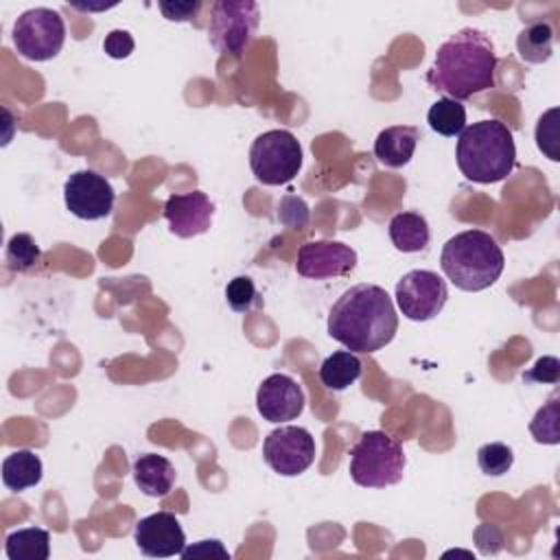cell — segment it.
Returning <instances> with one entry per match:
<instances>
[{"label": "cell", "instance_id": "ba28073f", "mask_svg": "<svg viewBox=\"0 0 560 560\" xmlns=\"http://www.w3.org/2000/svg\"><path fill=\"white\" fill-rule=\"evenodd\" d=\"M13 46L28 61H48L59 55L66 42V24L59 11L35 7L13 22Z\"/></svg>", "mask_w": 560, "mask_h": 560}, {"label": "cell", "instance_id": "8fae6325", "mask_svg": "<svg viewBox=\"0 0 560 560\" xmlns=\"http://www.w3.org/2000/svg\"><path fill=\"white\" fill-rule=\"evenodd\" d=\"M63 201L74 217L83 221H98L109 217L116 201V192L107 177L85 168V171L72 173L66 179Z\"/></svg>", "mask_w": 560, "mask_h": 560}, {"label": "cell", "instance_id": "9a60e30c", "mask_svg": "<svg viewBox=\"0 0 560 560\" xmlns=\"http://www.w3.org/2000/svg\"><path fill=\"white\" fill-rule=\"evenodd\" d=\"M214 217V203L201 190L171 195L164 203V219L168 230L179 238L203 234Z\"/></svg>", "mask_w": 560, "mask_h": 560}, {"label": "cell", "instance_id": "52a82bcc", "mask_svg": "<svg viewBox=\"0 0 560 560\" xmlns=\"http://www.w3.org/2000/svg\"><path fill=\"white\" fill-rule=\"evenodd\" d=\"M260 22L258 4L252 0H217L210 9L208 39L221 55H243L256 37Z\"/></svg>", "mask_w": 560, "mask_h": 560}, {"label": "cell", "instance_id": "9c48e42d", "mask_svg": "<svg viewBox=\"0 0 560 560\" xmlns=\"http://www.w3.org/2000/svg\"><path fill=\"white\" fill-rule=\"evenodd\" d=\"M396 304L411 322L433 319L448 300L446 280L429 269H411L396 282Z\"/></svg>", "mask_w": 560, "mask_h": 560}, {"label": "cell", "instance_id": "ac0fdd59", "mask_svg": "<svg viewBox=\"0 0 560 560\" xmlns=\"http://www.w3.org/2000/svg\"><path fill=\"white\" fill-rule=\"evenodd\" d=\"M389 238L402 254L422 252L429 245V223L420 212H398L389 221Z\"/></svg>", "mask_w": 560, "mask_h": 560}, {"label": "cell", "instance_id": "d4e9b609", "mask_svg": "<svg viewBox=\"0 0 560 560\" xmlns=\"http://www.w3.org/2000/svg\"><path fill=\"white\" fill-rule=\"evenodd\" d=\"M558 392L549 396V400L536 411L529 422V433L540 444H558L560 442V402Z\"/></svg>", "mask_w": 560, "mask_h": 560}, {"label": "cell", "instance_id": "3957f363", "mask_svg": "<svg viewBox=\"0 0 560 560\" xmlns=\"http://www.w3.org/2000/svg\"><path fill=\"white\" fill-rule=\"evenodd\" d=\"M455 160L468 182L497 184L514 168V136L508 125L497 118L472 122L459 133Z\"/></svg>", "mask_w": 560, "mask_h": 560}, {"label": "cell", "instance_id": "f1b7e54d", "mask_svg": "<svg viewBox=\"0 0 560 560\" xmlns=\"http://www.w3.org/2000/svg\"><path fill=\"white\" fill-rule=\"evenodd\" d=\"M133 37L129 31H122V28H114L105 35V42H103V50L107 57L112 59H125L133 52Z\"/></svg>", "mask_w": 560, "mask_h": 560}, {"label": "cell", "instance_id": "e0dca14e", "mask_svg": "<svg viewBox=\"0 0 560 560\" xmlns=\"http://www.w3.org/2000/svg\"><path fill=\"white\" fill-rule=\"evenodd\" d=\"M133 481L147 497H164L175 483L173 464L155 453H144L133 462Z\"/></svg>", "mask_w": 560, "mask_h": 560}, {"label": "cell", "instance_id": "f546056e", "mask_svg": "<svg viewBox=\"0 0 560 560\" xmlns=\"http://www.w3.org/2000/svg\"><path fill=\"white\" fill-rule=\"evenodd\" d=\"M158 7L162 11V15L171 22H190L197 15V11L201 9V2L199 0H192V2L190 0H184V2L162 0V2H158Z\"/></svg>", "mask_w": 560, "mask_h": 560}, {"label": "cell", "instance_id": "1f68e13d", "mask_svg": "<svg viewBox=\"0 0 560 560\" xmlns=\"http://www.w3.org/2000/svg\"><path fill=\"white\" fill-rule=\"evenodd\" d=\"M184 560H190V558H223L228 560L230 553L228 549L221 545V540H199L197 545H190V547H184V551L179 553Z\"/></svg>", "mask_w": 560, "mask_h": 560}, {"label": "cell", "instance_id": "6da1fadb", "mask_svg": "<svg viewBox=\"0 0 560 560\" xmlns=\"http://www.w3.org/2000/svg\"><path fill=\"white\" fill-rule=\"evenodd\" d=\"M398 330L392 298L378 284H354L346 289L328 313V335L350 352H376Z\"/></svg>", "mask_w": 560, "mask_h": 560}, {"label": "cell", "instance_id": "4316f807", "mask_svg": "<svg viewBox=\"0 0 560 560\" xmlns=\"http://www.w3.org/2000/svg\"><path fill=\"white\" fill-rule=\"evenodd\" d=\"M225 300L232 311L247 313L254 306H260V295L249 276H236L225 287Z\"/></svg>", "mask_w": 560, "mask_h": 560}, {"label": "cell", "instance_id": "4dcf8cb0", "mask_svg": "<svg viewBox=\"0 0 560 560\" xmlns=\"http://www.w3.org/2000/svg\"><path fill=\"white\" fill-rule=\"evenodd\" d=\"M525 381H536V383H558L560 378V363L556 357H542L534 363L529 372L523 374Z\"/></svg>", "mask_w": 560, "mask_h": 560}, {"label": "cell", "instance_id": "7c38bea8", "mask_svg": "<svg viewBox=\"0 0 560 560\" xmlns=\"http://www.w3.org/2000/svg\"><path fill=\"white\" fill-rule=\"evenodd\" d=\"M357 267V252L341 241H308L298 252L295 269L311 280L348 276Z\"/></svg>", "mask_w": 560, "mask_h": 560}, {"label": "cell", "instance_id": "d6986e66", "mask_svg": "<svg viewBox=\"0 0 560 560\" xmlns=\"http://www.w3.org/2000/svg\"><path fill=\"white\" fill-rule=\"evenodd\" d=\"M42 459L28 448H18L2 462V483L13 492H22L26 488L37 486L42 481Z\"/></svg>", "mask_w": 560, "mask_h": 560}, {"label": "cell", "instance_id": "7a4b0ae2", "mask_svg": "<svg viewBox=\"0 0 560 560\" xmlns=\"http://www.w3.org/2000/svg\"><path fill=\"white\" fill-rule=\"evenodd\" d=\"M497 55L490 37L472 26L459 28L435 50V61L427 72V83L453 101L494 88Z\"/></svg>", "mask_w": 560, "mask_h": 560}, {"label": "cell", "instance_id": "7402d4cb", "mask_svg": "<svg viewBox=\"0 0 560 560\" xmlns=\"http://www.w3.org/2000/svg\"><path fill=\"white\" fill-rule=\"evenodd\" d=\"M516 50L527 63H545L553 50V28L549 22L527 24L516 37Z\"/></svg>", "mask_w": 560, "mask_h": 560}, {"label": "cell", "instance_id": "83f0119b", "mask_svg": "<svg viewBox=\"0 0 560 560\" xmlns=\"http://www.w3.org/2000/svg\"><path fill=\"white\" fill-rule=\"evenodd\" d=\"M558 114H560V109L551 107L540 116V120L536 125V144L553 162L560 160V153H558Z\"/></svg>", "mask_w": 560, "mask_h": 560}, {"label": "cell", "instance_id": "30bf717a", "mask_svg": "<svg viewBox=\"0 0 560 560\" xmlns=\"http://www.w3.org/2000/svg\"><path fill=\"white\" fill-rule=\"evenodd\" d=\"M262 459L282 477L302 475L315 459V440L304 427L284 424L262 442Z\"/></svg>", "mask_w": 560, "mask_h": 560}, {"label": "cell", "instance_id": "44dd1931", "mask_svg": "<svg viewBox=\"0 0 560 560\" xmlns=\"http://www.w3.org/2000/svg\"><path fill=\"white\" fill-rule=\"evenodd\" d=\"M4 551L11 560H48L50 534L42 527H22L4 538Z\"/></svg>", "mask_w": 560, "mask_h": 560}, {"label": "cell", "instance_id": "4fadbf2b", "mask_svg": "<svg viewBox=\"0 0 560 560\" xmlns=\"http://www.w3.org/2000/svg\"><path fill=\"white\" fill-rule=\"evenodd\" d=\"M133 540L149 558L179 556L186 547V534L173 512H155L136 523Z\"/></svg>", "mask_w": 560, "mask_h": 560}, {"label": "cell", "instance_id": "5bb4252c", "mask_svg": "<svg viewBox=\"0 0 560 560\" xmlns=\"http://www.w3.org/2000/svg\"><path fill=\"white\" fill-rule=\"evenodd\" d=\"M304 392L289 374L267 376L256 392V409L267 422L295 420L304 411Z\"/></svg>", "mask_w": 560, "mask_h": 560}, {"label": "cell", "instance_id": "cb8c5ba5", "mask_svg": "<svg viewBox=\"0 0 560 560\" xmlns=\"http://www.w3.org/2000/svg\"><path fill=\"white\" fill-rule=\"evenodd\" d=\"M39 258H42V252L31 234L18 232L9 238L4 249V260L11 271H18V273L31 271L33 267H37Z\"/></svg>", "mask_w": 560, "mask_h": 560}, {"label": "cell", "instance_id": "2e32d148", "mask_svg": "<svg viewBox=\"0 0 560 560\" xmlns=\"http://www.w3.org/2000/svg\"><path fill=\"white\" fill-rule=\"evenodd\" d=\"M420 140L418 127L394 125L383 129L374 140V158L387 168H400L413 158L416 144Z\"/></svg>", "mask_w": 560, "mask_h": 560}, {"label": "cell", "instance_id": "ffe728a7", "mask_svg": "<svg viewBox=\"0 0 560 560\" xmlns=\"http://www.w3.org/2000/svg\"><path fill=\"white\" fill-rule=\"evenodd\" d=\"M361 359L350 350H337L319 365V381L332 392H343L361 376Z\"/></svg>", "mask_w": 560, "mask_h": 560}, {"label": "cell", "instance_id": "484cf974", "mask_svg": "<svg viewBox=\"0 0 560 560\" xmlns=\"http://www.w3.org/2000/svg\"><path fill=\"white\" fill-rule=\"evenodd\" d=\"M477 464L481 468L483 475L490 477H501L505 475L512 464H514V453L508 444L503 442H488L483 446H479L477 451Z\"/></svg>", "mask_w": 560, "mask_h": 560}, {"label": "cell", "instance_id": "277c9868", "mask_svg": "<svg viewBox=\"0 0 560 560\" xmlns=\"http://www.w3.org/2000/svg\"><path fill=\"white\" fill-rule=\"evenodd\" d=\"M440 267L457 289L475 293L499 280L505 267V256L488 232L466 230L444 243Z\"/></svg>", "mask_w": 560, "mask_h": 560}, {"label": "cell", "instance_id": "5b68a950", "mask_svg": "<svg viewBox=\"0 0 560 560\" xmlns=\"http://www.w3.org/2000/svg\"><path fill=\"white\" fill-rule=\"evenodd\" d=\"M405 453L396 438L385 431H365L350 451V477L363 488L396 486L405 472Z\"/></svg>", "mask_w": 560, "mask_h": 560}, {"label": "cell", "instance_id": "8992f818", "mask_svg": "<svg viewBox=\"0 0 560 560\" xmlns=\"http://www.w3.org/2000/svg\"><path fill=\"white\" fill-rule=\"evenodd\" d=\"M249 168L265 186L291 182L302 168V147L287 129H269L249 147Z\"/></svg>", "mask_w": 560, "mask_h": 560}, {"label": "cell", "instance_id": "603a6c76", "mask_svg": "<svg viewBox=\"0 0 560 560\" xmlns=\"http://www.w3.org/2000/svg\"><path fill=\"white\" fill-rule=\"evenodd\" d=\"M427 122L435 133L453 138V136H459L466 127V109L459 101L444 96L429 107Z\"/></svg>", "mask_w": 560, "mask_h": 560}]
</instances>
